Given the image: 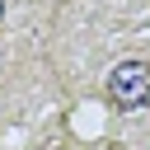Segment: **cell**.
Instances as JSON below:
<instances>
[{"label": "cell", "instance_id": "6da1fadb", "mask_svg": "<svg viewBox=\"0 0 150 150\" xmlns=\"http://www.w3.org/2000/svg\"><path fill=\"white\" fill-rule=\"evenodd\" d=\"M103 94L117 112H141L150 108V61H117L103 80Z\"/></svg>", "mask_w": 150, "mask_h": 150}, {"label": "cell", "instance_id": "7a4b0ae2", "mask_svg": "<svg viewBox=\"0 0 150 150\" xmlns=\"http://www.w3.org/2000/svg\"><path fill=\"white\" fill-rule=\"evenodd\" d=\"M0 19H5V0H0Z\"/></svg>", "mask_w": 150, "mask_h": 150}]
</instances>
